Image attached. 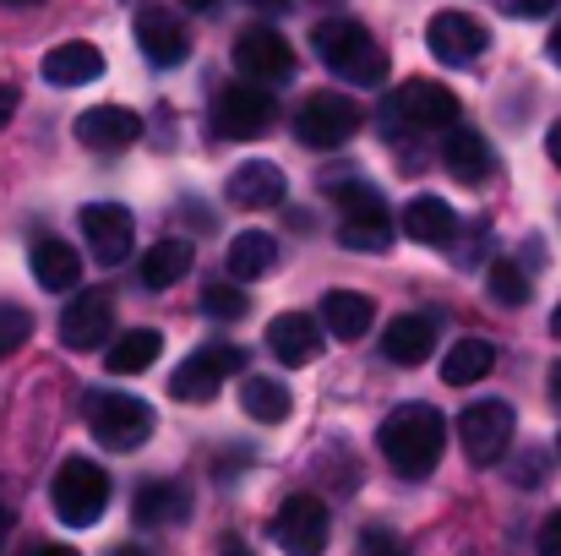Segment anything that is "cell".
Listing matches in <instances>:
<instances>
[{"mask_svg":"<svg viewBox=\"0 0 561 556\" xmlns=\"http://www.w3.org/2000/svg\"><path fill=\"white\" fill-rule=\"evenodd\" d=\"M442 447H447V420L431 409V404H398L387 420H381V458L403 475V480H420L442 464Z\"/></svg>","mask_w":561,"mask_h":556,"instance_id":"obj_1","label":"cell"},{"mask_svg":"<svg viewBox=\"0 0 561 556\" xmlns=\"http://www.w3.org/2000/svg\"><path fill=\"white\" fill-rule=\"evenodd\" d=\"M311 44H317V55H322V66H328L333 77H344V82H360V88L387 82V49H381V44L371 38V27H366V22H355V16L317 22Z\"/></svg>","mask_w":561,"mask_h":556,"instance_id":"obj_2","label":"cell"},{"mask_svg":"<svg viewBox=\"0 0 561 556\" xmlns=\"http://www.w3.org/2000/svg\"><path fill=\"white\" fill-rule=\"evenodd\" d=\"M49 508H55V519L71 524V530L99 524L104 508H110V475H104L93 458H66V464L55 469V480H49Z\"/></svg>","mask_w":561,"mask_h":556,"instance_id":"obj_3","label":"cell"},{"mask_svg":"<svg viewBox=\"0 0 561 556\" xmlns=\"http://www.w3.org/2000/svg\"><path fill=\"white\" fill-rule=\"evenodd\" d=\"M381 121H387V137H398L403 126L409 132H447V126H458V99H453V88H442L431 77H414L387 99Z\"/></svg>","mask_w":561,"mask_h":556,"instance_id":"obj_4","label":"cell"},{"mask_svg":"<svg viewBox=\"0 0 561 556\" xmlns=\"http://www.w3.org/2000/svg\"><path fill=\"white\" fill-rule=\"evenodd\" d=\"M88 431L110 453H137L153 436V409L131 393H93L88 398Z\"/></svg>","mask_w":561,"mask_h":556,"instance_id":"obj_5","label":"cell"},{"mask_svg":"<svg viewBox=\"0 0 561 556\" xmlns=\"http://www.w3.org/2000/svg\"><path fill=\"white\" fill-rule=\"evenodd\" d=\"M273 121H278V104H273V93L262 82H229L213 99V126L229 143H256V137L273 132Z\"/></svg>","mask_w":561,"mask_h":556,"instance_id":"obj_6","label":"cell"},{"mask_svg":"<svg viewBox=\"0 0 561 556\" xmlns=\"http://www.w3.org/2000/svg\"><path fill=\"white\" fill-rule=\"evenodd\" d=\"M513 431H518V415H513V404H502V398H480V404H469V409L458 415V442H463L469 464H480V469H491V464L507 458Z\"/></svg>","mask_w":561,"mask_h":556,"instance_id":"obj_7","label":"cell"},{"mask_svg":"<svg viewBox=\"0 0 561 556\" xmlns=\"http://www.w3.org/2000/svg\"><path fill=\"white\" fill-rule=\"evenodd\" d=\"M366 126V115H360V104L350 99V93H311L306 104H300V115H295V137L306 143V148H344V143H355V132Z\"/></svg>","mask_w":561,"mask_h":556,"instance_id":"obj_8","label":"cell"},{"mask_svg":"<svg viewBox=\"0 0 561 556\" xmlns=\"http://www.w3.org/2000/svg\"><path fill=\"white\" fill-rule=\"evenodd\" d=\"M229 60L240 66L245 82H284V77H295V49L273 27H240L234 44H229Z\"/></svg>","mask_w":561,"mask_h":556,"instance_id":"obj_9","label":"cell"},{"mask_svg":"<svg viewBox=\"0 0 561 556\" xmlns=\"http://www.w3.org/2000/svg\"><path fill=\"white\" fill-rule=\"evenodd\" d=\"M234 371H245V350H234V344H202L196 355H186V361L175 366L170 393H175L181 404H207V398L218 393V382L234 376Z\"/></svg>","mask_w":561,"mask_h":556,"instance_id":"obj_10","label":"cell"},{"mask_svg":"<svg viewBox=\"0 0 561 556\" xmlns=\"http://www.w3.org/2000/svg\"><path fill=\"white\" fill-rule=\"evenodd\" d=\"M273 541L284 546V556H322V546H328V502L311 497V491L289 497L273 519Z\"/></svg>","mask_w":561,"mask_h":556,"instance_id":"obj_11","label":"cell"},{"mask_svg":"<svg viewBox=\"0 0 561 556\" xmlns=\"http://www.w3.org/2000/svg\"><path fill=\"white\" fill-rule=\"evenodd\" d=\"M425 44H431V55H436L442 66H469V60L485 55L491 33H485V22L469 16V11H436V16L425 22Z\"/></svg>","mask_w":561,"mask_h":556,"instance_id":"obj_12","label":"cell"},{"mask_svg":"<svg viewBox=\"0 0 561 556\" xmlns=\"http://www.w3.org/2000/svg\"><path fill=\"white\" fill-rule=\"evenodd\" d=\"M110 328H115V295L110 290H82L66 317H60V344L88 355V350H104L110 344Z\"/></svg>","mask_w":561,"mask_h":556,"instance_id":"obj_13","label":"cell"},{"mask_svg":"<svg viewBox=\"0 0 561 556\" xmlns=\"http://www.w3.org/2000/svg\"><path fill=\"white\" fill-rule=\"evenodd\" d=\"M82 235H88V246H93V257L104 268H121L131 257V246H137V224H131V213L121 202H88L82 207Z\"/></svg>","mask_w":561,"mask_h":556,"instance_id":"obj_14","label":"cell"},{"mask_svg":"<svg viewBox=\"0 0 561 556\" xmlns=\"http://www.w3.org/2000/svg\"><path fill=\"white\" fill-rule=\"evenodd\" d=\"M142 137V121L137 110H121V104H93L77 115V143L93 148V154H121Z\"/></svg>","mask_w":561,"mask_h":556,"instance_id":"obj_15","label":"cell"},{"mask_svg":"<svg viewBox=\"0 0 561 556\" xmlns=\"http://www.w3.org/2000/svg\"><path fill=\"white\" fill-rule=\"evenodd\" d=\"M267 350L278 366H311L322 355V322L306 311H284L267 322Z\"/></svg>","mask_w":561,"mask_h":556,"instance_id":"obj_16","label":"cell"},{"mask_svg":"<svg viewBox=\"0 0 561 556\" xmlns=\"http://www.w3.org/2000/svg\"><path fill=\"white\" fill-rule=\"evenodd\" d=\"M137 49H142L153 66H181V60L191 55V38L170 11L142 5V11H137Z\"/></svg>","mask_w":561,"mask_h":556,"instance_id":"obj_17","label":"cell"},{"mask_svg":"<svg viewBox=\"0 0 561 556\" xmlns=\"http://www.w3.org/2000/svg\"><path fill=\"white\" fill-rule=\"evenodd\" d=\"M442 164H447L453 181H463V185H485L491 170H496V159H491V148H485V137H480L474 126H447V137H442Z\"/></svg>","mask_w":561,"mask_h":556,"instance_id":"obj_18","label":"cell"},{"mask_svg":"<svg viewBox=\"0 0 561 556\" xmlns=\"http://www.w3.org/2000/svg\"><path fill=\"white\" fill-rule=\"evenodd\" d=\"M431 350H436V322L420 317V311L392 317V322L381 328V355H387L392 366H425Z\"/></svg>","mask_w":561,"mask_h":556,"instance_id":"obj_19","label":"cell"},{"mask_svg":"<svg viewBox=\"0 0 561 556\" xmlns=\"http://www.w3.org/2000/svg\"><path fill=\"white\" fill-rule=\"evenodd\" d=\"M99 77H104V55H99L93 44H82V38L55 44V49L44 55V82H55V88H88V82H99Z\"/></svg>","mask_w":561,"mask_h":556,"instance_id":"obj_20","label":"cell"},{"mask_svg":"<svg viewBox=\"0 0 561 556\" xmlns=\"http://www.w3.org/2000/svg\"><path fill=\"white\" fill-rule=\"evenodd\" d=\"M403 235L414 246H453L458 240V213L442 196H414L403 207Z\"/></svg>","mask_w":561,"mask_h":556,"instance_id":"obj_21","label":"cell"},{"mask_svg":"<svg viewBox=\"0 0 561 556\" xmlns=\"http://www.w3.org/2000/svg\"><path fill=\"white\" fill-rule=\"evenodd\" d=\"M27 262H33V279H38L49 295H71V290L82 284V257H77L66 240H55V235H44Z\"/></svg>","mask_w":561,"mask_h":556,"instance_id":"obj_22","label":"cell"},{"mask_svg":"<svg viewBox=\"0 0 561 556\" xmlns=\"http://www.w3.org/2000/svg\"><path fill=\"white\" fill-rule=\"evenodd\" d=\"M284 170L273 164V159H251V164H240L234 175H229V202L234 207H278L284 202Z\"/></svg>","mask_w":561,"mask_h":556,"instance_id":"obj_23","label":"cell"},{"mask_svg":"<svg viewBox=\"0 0 561 556\" xmlns=\"http://www.w3.org/2000/svg\"><path fill=\"white\" fill-rule=\"evenodd\" d=\"M278 268V240L267 235V229H240L234 240H229V279L234 284H256V279H267Z\"/></svg>","mask_w":561,"mask_h":556,"instance_id":"obj_24","label":"cell"},{"mask_svg":"<svg viewBox=\"0 0 561 556\" xmlns=\"http://www.w3.org/2000/svg\"><path fill=\"white\" fill-rule=\"evenodd\" d=\"M376 322V306L360 290H328L322 295V328L333 339H366Z\"/></svg>","mask_w":561,"mask_h":556,"instance_id":"obj_25","label":"cell"},{"mask_svg":"<svg viewBox=\"0 0 561 556\" xmlns=\"http://www.w3.org/2000/svg\"><path fill=\"white\" fill-rule=\"evenodd\" d=\"M159 355H164V333H159V328H131V333H121V339L104 350V371H110V376H137V371L153 366Z\"/></svg>","mask_w":561,"mask_h":556,"instance_id":"obj_26","label":"cell"},{"mask_svg":"<svg viewBox=\"0 0 561 556\" xmlns=\"http://www.w3.org/2000/svg\"><path fill=\"white\" fill-rule=\"evenodd\" d=\"M491 366H496V344L491 339H463V344H453L442 355V382L447 387H469V382L491 376Z\"/></svg>","mask_w":561,"mask_h":556,"instance_id":"obj_27","label":"cell"},{"mask_svg":"<svg viewBox=\"0 0 561 556\" xmlns=\"http://www.w3.org/2000/svg\"><path fill=\"white\" fill-rule=\"evenodd\" d=\"M186 513V491L175 486V480H148L142 491H137V502H131V519L142 524V530H153V524H175Z\"/></svg>","mask_w":561,"mask_h":556,"instance_id":"obj_28","label":"cell"},{"mask_svg":"<svg viewBox=\"0 0 561 556\" xmlns=\"http://www.w3.org/2000/svg\"><path fill=\"white\" fill-rule=\"evenodd\" d=\"M240 409L262 425H278V420H289V387L273 382V376H245L240 382Z\"/></svg>","mask_w":561,"mask_h":556,"instance_id":"obj_29","label":"cell"},{"mask_svg":"<svg viewBox=\"0 0 561 556\" xmlns=\"http://www.w3.org/2000/svg\"><path fill=\"white\" fill-rule=\"evenodd\" d=\"M186 273H191V240H159L142 257V284L148 290H175Z\"/></svg>","mask_w":561,"mask_h":556,"instance_id":"obj_30","label":"cell"},{"mask_svg":"<svg viewBox=\"0 0 561 556\" xmlns=\"http://www.w3.org/2000/svg\"><path fill=\"white\" fill-rule=\"evenodd\" d=\"M333 207H339V224H350V218H392L387 202H381V191L366 181L333 185Z\"/></svg>","mask_w":561,"mask_h":556,"instance_id":"obj_31","label":"cell"},{"mask_svg":"<svg viewBox=\"0 0 561 556\" xmlns=\"http://www.w3.org/2000/svg\"><path fill=\"white\" fill-rule=\"evenodd\" d=\"M485 290H491L496 306H524V300H529V273H524L513 257H496V262L485 268Z\"/></svg>","mask_w":561,"mask_h":556,"instance_id":"obj_32","label":"cell"},{"mask_svg":"<svg viewBox=\"0 0 561 556\" xmlns=\"http://www.w3.org/2000/svg\"><path fill=\"white\" fill-rule=\"evenodd\" d=\"M339 240L350 251H387L392 246V218H350V224H339Z\"/></svg>","mask_w":561,"mask_h":556,"instance_id":"obj_33","label":"cell"},{"mask_svg":"<svg viewBox=\"0 0 561 556\" xmlns=\"http://www.w3.org/2000/svg\"><path fill=\"white\" fill-rule=\"evenodd\" d=\"M202 311H207L213 322H234V317L251 311V300H245L240 284H207V290H202Z\"/></svg>","mask_w":561,"mask_h":556,"instance_id":"obj_34","label":"cell"},{"mask_svg":"<svg viewBox=\"0 0 561 556\" xmlns=\"http://www.w3.org/2000/svg\"><path fill=\"white\" fill-rule=\"evenodd\" d=\"M27 339H33V311H22V306H0V361L16 355Z\"/></svg>","mask_w":561,"mask_h":556,"instance_id":"obj_35","label":"cell"},{"mask_svg":"<svg viewBox=\"0 0 561 556\" xmlns=\"http://www.w3.org/2000/svg\"><path fill=\"white\" fill-rule=\"evenodd\" d=\"M366 556H409L387 530H366Z\"/></svg>","mask_w":561,"mask_h":556,"instance_id":"obj_36","label":"cell"},{"mask_svg":"<svg viewBox=\"0 0 561 556\" xmlns=\"http://www.w3.org/2000/svg\"><path fill=\"white\" fill-rule=\"evenodd\" d=\"M540 556H561V513H551L540 530Z\"/></svg>","mask_w":561,"mask_h":556,"instance_id":"obj_37","label":"cell"},{"mask_svg":"<svg viewBox=\"0 0 561 556\" xmlns=\"http://www.w3.org/2000/svg\"><path fill=\"white\" fill-rule=\"evenodd\" d=\"M507 5H513L518 16H546V11H551L557 0H507Z\"/></svg>","mask_w":561,"mask_h":556,"instance_id":"obj_38","label":"cell"},{"mask_svg":"<svg viewBox=\"0 0 561 556\" xmlns=\"http://www.w3.org/2000/svg\"><path fill=\"white\" fill-rule=\"evenodd\" d=\"M11 115H16V88H11V82H0V126H5Z\"/></svg>","mask_w":561,"mask_h":556,"instance_id":"obj_39","label":"cell"},{"mask_svg":"<svg viewBox=\"0 0 561 556\" xmlns=\"http://www.w3.org/2000/svg\"><path fill=\"white\" fill-rule=\"evenodd\" d=\"M546 154H551V164L561 170V121L551 126V132H546Z\"/></svg>","mask_w":561,"mask_h":556,"instance_id":"obj_40","label":"cell"},{"mask_svg":"<svg viewBox=\"0 0 561 556\" xmlns=\"http://www.w3.org/2000/svg\"><path fill=\"white\" fill-rule=\"evenodd\" d=\"M245 5H256V11H267V16H278V11H289V0H245Z\"/></svg>","mask_w":561,"mask_h":556,"instance_id":"obj_41","label":"cell"},{"mask_svg":"<svg viewBox=\"0 0 561 556\" xmlns=\"http://www.w3.org/2000/svg\"><path fill=\"white\" fill-rule=\"evenodd\" d=\"M33 556H82V552H71V546H38Z\"/></svg>","mask_w":561,"mask_h":556,"instance_id":"obj_42","label":"cell"},{"mask_svg":"<svg viewBox=\"0 0 561 556\" xmlns=\"http://www.w3.org/2000/svg\"><path fill=\"white\" fill-rule=\"evenodd\" d=\"M218 556H251V546H245V541H229V546H224Z\"/></svg>","mask_w":561,"mask_h":556,"instance_id":"obj_43","label":"cell"},{"mask_svg":"<svg viewBox=\"0 0 561 556\" xmlns=\"http://www.w3.org/2000/svg\"><path fill=\"white\" fill-rule=\"evenodd\" d=\"M551 398H557V404H561V361H557V366H551Z\"/></svg>","mask_w":561,"mask_h":556,"instance_id":"obj_44","label":"cell"},{"mask_svg":"<svg viewBox=\"0 0 561 556\" xmlns=\"http://www.w3.org/2000/svg\"><path fill=\"white\" fill-rule=\"evenodd\" d=\"M551 60L561 66V22H557V33H551Z\"/></svg>","mask_w":561,"mask_h":556,"instance_id":"obj_45","label":"cell"},{"mask_svg":"<svg viewBox=\"0 0 561 556\" xmlns=\"http://www.w3.org/2000/svg\"><path fill=\"white\" fill-rule=\"evenodd\" d=\"M5 535H11V513L0 508V546H5Z\"/></svg>","mask_w":561,"mask_h":556,"instance_id":"obj_46","label":"cell"},{"mask_svg":"<svg viewBox=\"0 0 561 556\" xmlns=\"http://www.w3.org/2000/svg\"><path fill=\"white\" fill-rule=\"evenodd\" d=\"M191 11H213V0H186Z\"/></svg>","mask_w":561,"mask_h":556,"instance_id":"obj_47","label":"cell"},{"mask_svg":"<svg viewBox=\"0 0 561 556\" xmlns=\"http://www.w3.org/2000/svg\"><path fill=\"white\" fill-rule=\"evenodd\" d=\"M551 333H557V339H561V306H557V311H551Z\"/></svg>","mask_w":561,"mask_h":556,"instance_id":"obj_48","label":"cell"},{"mask_svg":"<svg viewBox=\"0 0 561 556\" xmlns=\"http://www.w3.org/2000/svg\"><path fill=\"white\" fill-rule=\"evenodd\" d=\"M115 556H142V552H137V546H121V552H115Z\"/></svg>","mask_w":561,"mask_h":556,"instance_id":"obj_49","label":"cell"},{"mask_svg":"<svg viewBox=\"0 0 561 556\" xmlns=\"http://www.w3.org/2000/svg\"><path fill=\"white\" fill-rule=\"evenodd\" d=\"M5 5H33V0H5Z\"/></svg>","mask_w":561,"mask_h":556,"instance_id":"obj_50","label":"cell"},{"mask_svg":"<svg viewBox=\"0 0 561 556\" xmlns=\"http://www.w3.org/2000/svg\"><path fill=\"white\" fill-rule=\"evenodd\" d=\"M557 453H561V436H557Z\"/></svg>","mask_w":561,"mask_h":556,"instance_id":"obj_51","label":"cell"}]
</instances>
